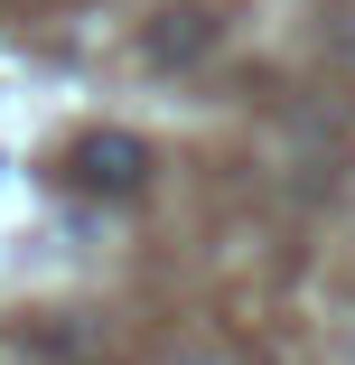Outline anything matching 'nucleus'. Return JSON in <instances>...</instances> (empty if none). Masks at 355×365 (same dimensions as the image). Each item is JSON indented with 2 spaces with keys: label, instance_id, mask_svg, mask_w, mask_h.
Listing matches in <instances>:
<instances>
[{
  "label": "nucleus",
  "instance_id": "f257e3e1",
  "mask_svg": "<svg viewBox=\"0 0 355 365\" xmlns=\"http://www.w3.org/2000/svg\"><path fill=\"white\" fill-rule=\"evenodd\" d=\"M65 178L94 187V197H140V187H150V140H131V131H85L75 150H65Z\"/></svg>",
  "mask_w": 355,
  "mask_h": 365
},
{
  "label": "nucleus",
  "instance_id": "f03ea898",
  "mask_svg": "<svg viewBox=\"0 0 355 365\" xmlns=\"http://www.w3.org/2000/svg\"><path fill=\"white\" fill-rule=\"evenodd\" d=\"M178 19H187V29H150V56H159V66H178V56H196L206 38H216V29H206V10H178Z\"/></svg>",
  "mask_w": 355,
  "mask_h": 365
}]
</instances>
